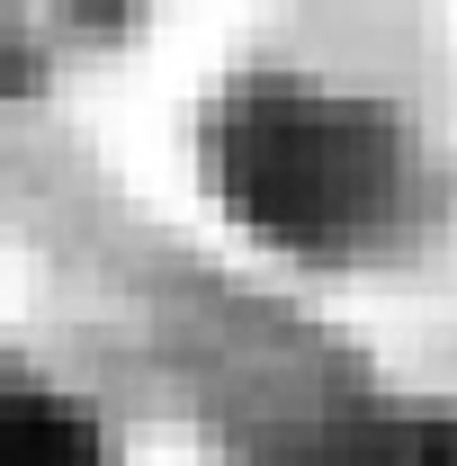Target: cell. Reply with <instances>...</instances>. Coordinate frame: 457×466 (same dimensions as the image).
Here are the masks:
<instances>
[{
  "label": "cell",
  "instance_id": "3957f363",
  "mask_svg": "<svg viewBox=\"0 0 457 466\" xmlns=\"http://www.w3.org/2000/svg\"><path fill=\"white\" fill-rule=\"evenodd\" d=\"M36 27H55L72 55H90V46H126L144 27V0H18V36H36Z\"/></svg>",
  "mask_w": 457,
  "mask_h": 466
},
{
  "label": "cell",
  "instance_id": "7a4b0ae2",
  "mask_svg": "<svg viewBox=\"0 0 457 466\" xmlns=\"http://www.w3.org/2000/svg\"><path fill=\"white\" fill-rule=\"evenodd\" d=\"M0 466H117V431L90 395H72L36 368H9L0 386Z\"/></svg>",
  "mask_w": 457,
  "mask_h": 466
},
{
  "label": "cell",
  "instance_id": "6da1fadb",
  "mask_svg": "<svg viewBox=\"0 0 457 466\" xmlns=\"http://www.w3.org/2000/svg\"><path fill=\"white\" fill-rule=\"evenodd\" d=\"M198 179L233 233L296 269H386L449 207L440 153L403 99L296 63H251L207 90Z\"/></svg>",
  "mask_w": 457,
  "mask_h": 466
}]
</instances>
